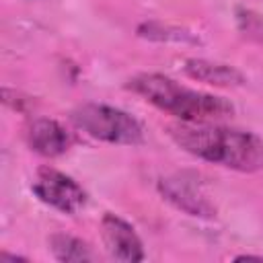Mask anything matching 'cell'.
Listing matches in <instances>:
<instances>
[{
  "label": "cell",
  "mask_w": 263,
  "mask_h": 263,
  "mask_svg": "<svg viewBox=\"0 0 263 263\" xmlns=\"http://www.w3.org/2000/svg\"><path fill=\"white\" fill-rule=\"evenodd\" d=\"M31 189L41 203L62 214L72 216L86 205V191L72 177L51 166H43L37 171Z\"/></svg>",
  "instance_id": "cell-4"
},
{
  "label": "cell",
  "mask_w": 263,
  "mask_h": 263,
  "mask_svg": "<svg viewBox=\"0 0 263 263\" xmlns=\"http://www.w3.org/2000/svg\"><path fill=\"white\" fill-rule=\"evenodd\" d=\"M101 234H103L105 249L113 259L127 261V263L146 259L142 238L138 236L134 226L123 218L115 214H105L101 220Z\"/></svg>",
  "instance_id": "cell-6"
},
{
  "label": "cell",
  "mask_w": 263,
  "mask_h": 263,
  "mask_svg": "<svg viewBox=\"0 0 263 263\" xmlns=\"http://www.w3.org/2000/svg\"><path fill=\"white\" fill-rule=\"evenodd\" d=\"M171 140L191 156L240 173L263 168V138L212 121H177L166 127Z\"/></svg>",
  "instance_id": "cell-1"
},
{
  "label": "cell",
  "mask_w": 263,
  "mask_h": 263,
  "mask_svg": "<svg viewBox=\"0 0 263 263\" xmlns=\"http://www.w3.org/2000/svg\"><path fill=\"white\" fill-rule=\"evenodd\" d=\"M125 86L138 97H142L146 103L177 117L179 121H189V123L216 121L232 115L234 111L232 103L226 101L224 97L189 88L168 76L154 72L136 74L127 80Z\"/></svg>",
  "instance_id": "cell-2"
},
{
  "label": "cell",
  "mask_w": 263,
  "mask_h": 263,
  "mask_svg": "<svg viewBox=\"0 0 263 263\" xmlns=\"http://www.w3.org/2000/svg\"><path fill=\"white\" fill-rule=\"evenodd\" d=\"M74 125L92 140L117 146H138L144 142L142 123L119 107L105 103H84L72 111Z\"/></svg>",
  "instance_id": "cell-3"
},
{
  "label": "cell",
  "mask_w": 263,
  "mask_h": 263,
  "mask_svg": "<svg viewBox=\"0 0 263 263\" xmlns=\"http://www.w3.org/2000/svg\"><path fill=\"white\" fill-rule=\"evenodd\" d=\"M72 134L55 119L49 117H37L27 127V144L33 152L55 158L70 150L72 146Z\"/></svg>",
  "instance_id": "cell-7"
},
{
  "label": "cell",
  "mask_w": 263,
  "mask_h": 263,
  "mask_svg": "<svg viewBox=\"0 0 263 263\" xmlns=\"http://www.w3.org/2000/svg\"><path fill=\"white\" fill-rule=\"evenodd\" d=\"M234 261H263L261 255H238L234 257Z\"/></svg>",
  "instance_id": "cell-11"
},
{
  "label": "cell",
  "mask_w": 263,
  "mask_h": 263,
  "mask_svg": "<svg viewBox=\"0 0 263 263\" xmlns=\"http://www.w3.org/2000/svg\"><path fill=\"white\" fill-rule=\"evenodd\" d=\"M49 249H51L53 257L58 261H64V263H70V261H76V263L92 261L90 247L82 238H76V236L66 234V232L51 234L49 236Z\"/></svg>",
  "instance_id": "cell-9"
},
{
  "label": "cell",
  "mask_w": 263,
  "mask_h": 263,
  "mask_svg": "<svg viewBox=\"0 0 263 263\" xmlns=\"http://www.w3.org/2000/svg\"><path fill=\"white\" fill-rule=\"evenodd\" d=\"M158 191L168 203H173L177 210L185 212L187 216L205 218V220H212L216 216L214 201L205 193L199 179L193 175L175 173V175L162 177L158 181Z\"/></svg>",
  "instance_id": "cell-5"
},
{
  "label": "cell",
  "mask_w": 263,
  "mask_h": 263,
  "mask_svg": "<svg viewBox=\"0 0 263 263\" xmlns=\"http://www.w3.org/2000/svg\"><path fill=\"white\" fill-rule=\"evenodd\" d=\"M183 72L197 82H205L212 86H242L245 84V74L240 70H236L234 66L228 64H220V62H210V60H201V58H191L185 60Z\"/></svg>",
  "instance_id": "cell-8"
},
{
  "label": "cell",
  "mask_w": 263,
  "mask_h": 263,
  "mask_svg": "<svg viewBox=\"0 0 263 263\" xmlns=\"http://www.w3.org/2000/svg\"><path fill=\"white\" fill-rule=\"evenodd\" d=\"M138 35L152 39V41H193L191 33H185L181 29L173 27H162L158 23H144L138 27Z\"/></svg>",
  "instance_id": "cell-10"
}]
</instances>
